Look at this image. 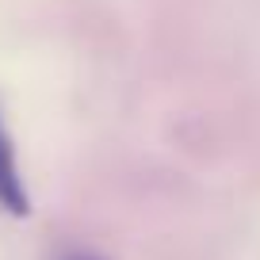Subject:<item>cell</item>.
Here are the masks:
<instances>
[{"instance_id":"2","label":"cell","mask_w":260,"mask_h":260,"mask_svg":"<svg viewBox=\"0 0 260 260\" xmlns=\"http://www.w3.org/2000/svg\"><path fill=\"white\" fill-rule=\"evenodd\" d=\"M61 260H104V256H96V252H69V256H61Z\"/></svg>"},{"instance_id":"1","label":"cell","mask_w":260,"mask_h":260,"mask_svg":"<svg viewBox=\"0 0 260 260\" xmlns=\"http://www.w3.org/2000/svg\"><path fill=\"white\" fill-rule=\"evenodd\" d=\"M0 207L8 214H27L31 211V195L27 184L19 176V161H16V146H12V134L0 119Z\"/></svg>"}]
</instances>
